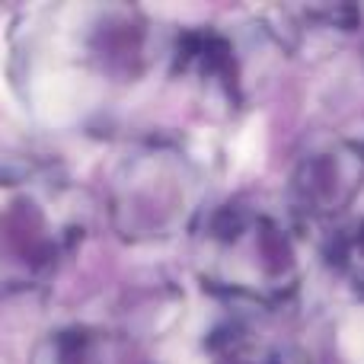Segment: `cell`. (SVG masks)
<instances>
[{
  "mask_svg": "<svg viewBox=\"0 0 364 364\" xmlns=\"http://www.w3.org/2000/svg\"><path fill=\"white\" fill-rule=\"evenodd\" d=\"M364 188V151L352 141L326 138L297 157L288 179V208L297 224H339Z\"/></svg>",
  "mask_w": 364,
  "mask_h": 364,
  "instance_id": "5",
  "label": "cell"
},
{
  "mask_svg": "<svg viewBox=\"0 0 364 364\" xmlns=\"http://www.w3.org/2000/svg\"><path fill=\"white\" fill-rule=\"evenodd\" d=\"M160 364H297L256 307L214 297L211 307L186 316Z\"/></svg>",
  "mask_w": 364,
  "mask_h": 364,
  "instance_id": "4",
  "label": "cell"
},
{
  "mask_svg": "<svg viewBox=\"0 0 364 364\" xmlns=\"http://www.w3.org/2000/svg\"><path fill=\"white\" fill-rule=\"evenodd\" d=\"M87 208L68 182L38 170H0V294L42 288L74 252Z\"/></svg>",
  "mask_w": 364,
  "mask_h": 364,
  "instance_id": "2",
  "label": "cell"
},
{
  "mask_svg": "<svg viewBox=\"0 0 364 364\" xmlns=\"http://www.w3.org/2000/svg\"><path fill=\"white\" fill-rule=\"evenodd\" d=\"M201 211V176L170 144H144L125 154L109 179L112 227L132 243L182 233Z\"/></svg>",
  "mask_w": 364,
  "mask_h": 364,
  "instance_id": "3",
  "label": "cell"
},
{
  "mask_svg": "<svg viewBox=\"0 0 364 364\" xmlns=\"http://www.w3.org/2000/svg\"><path fill=\"white\" fill-rule=\"evenodd\" d=\"M326 262L333 275L364 301V214H348L329 227Z\"/></svg>",
  "mask_w": 364,
  "mask_h": 364,
  "instance_id": "7",
  "label": "cell"
},
{
  "mask_svg": "<svg viewBox=\"0 0 364 364\" xmlns=\"http://www.w3.org/2000/svg\"><path fill=\"white\" fill-rule=\"evenodd\" d=\"M29 364H125L115 333L87 323L48 329L32 348Z\"/></svg>",
  "mask_w": 364,
  "mask_h": 364,
  "instance_id": "6",
  "label": "cell"
},
{
  "mask_svg": "<svg viewBox=\"0 0 364 364\" xmlns=\"http://www.w3.org/2000/svg\"><path fill=\"white\" fill-rule=\"evenodd\" d=\"M195 269L220 301L275 307L301 288V224L284 205L262 198L220 201L198 220Z\"/></svg>",
  "mask_w": 364,
  "mask_h": 364,
  "instance_id": "1",
  "label": "cell"
}]
</instances>
